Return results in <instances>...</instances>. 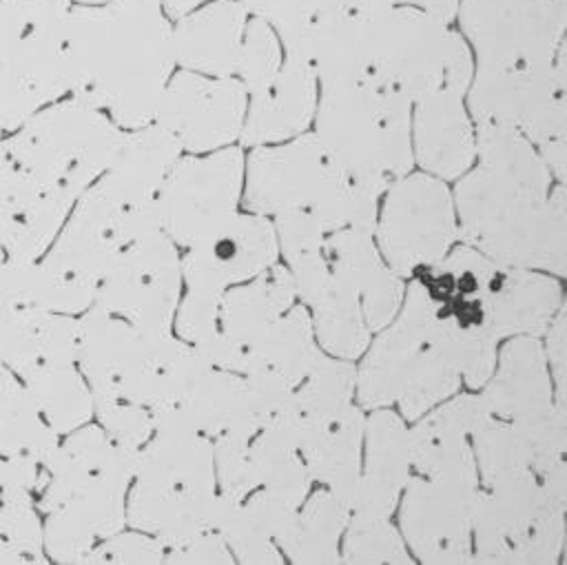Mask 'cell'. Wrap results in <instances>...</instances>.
Instances as JSON below:
<instances>
[{"instance_id":"1f68e13d","label":"cell","mask_w":567,"mask_h":565,"mask_svg":"<svg viewBox=\"0 0 567 565\" xmlns=\"http://www.w3.org/2000/svg\"><path fill=\"white\" fill-rule=\"evenodd\" d=\"M135 479L157 487L215 492L213 443L193 430H157L137 452Z\"/></svg>"},{"instance_id":"6125c7cd","label":"cell","mask_w":567,"mask_h":565,"mask_svg":"<svg viewBox=\"0 0 567 565\" xmlns=\"http://www.w3.org/2000/svg\"><path fill=\"white\" fill-rule=\"evenodd\" d=\"M20 383H22L20 377H18L4 361H0V394H4V392H9V390L18 388Z\"/></svg>"},{"instance_id":"d590c367","label":"cell","mask_w":567,"mask_h":565,"mask_svg":"<svg viewBox=\"0 0 567 565\" xmlns=\"http://www.w3.org/2000/svg\"><path fill=\"white\" fill-rule=\"evenodd\" d=\"M319 355L308 312L303 308H292L244 348L241 374L261 372L297 388V383L312 370Z\"/></svg>"},{"instance_id":"5bb4252c","label":"cell","mask_w":567,"mask_h":565,"mask_svg":"<svg viewBox=\"0 0 567 565\" xmlns=\"http://www.w3.org/2000/svg\"><path fill=\"white\" fill-rule=\"evenodd\" d=\"M246 86L226 75L177 73L157 102V124L188 151H210L233 142L244 126Z\"/></svg>"},{"instance_id":"f5cc1de1","label":"cell","mask_w":567,"mask_h":565,"mask_svg":"<svg viewBox=\"0 0 567 565\" xmlns=\"http://www.w3.org/2000/svg\"><path fill=\"white\" fill-rule=\"evenodd\" d=\"M213 456H215V481L219 483L221 496L244 501L259 485L252 472V465L248 461L246 439H239L233 434L215 436Z\"/></svg>"},{"instance_id":"7a4b0ae2","label":"cell","mask_w":567,"mask_h":565,"mask_svg":"<svg viewBox=\"0 0 567 565\" xmlns=\"http://www.w3.org/2000/svg\"><path fill=\"white\" fill-rule=\"evenodd\" d=\"M137 452L91 423L60 436L42 465L47 481L35 494L49 558L84 563L97 541L122 532L124 492L135 476Z\"/></svg>"},{"instance_id":"ab89813d","label":"cell","mask_w":567,"mask_h":565,"mask_svg":"<svg viewBox=\"0 0 567 565\" xmlns=\"http://www.w3.org/2000/svg\"><path fill=\"white\" fill-rule=\"evenodd\" d=\"M474 148L483 168L532 197H547V166L520 131L503 124H478Z\"/></svg>"},{"instance_id":"d4e9b609","label":"cell","mask_w":567,"mask_h":565,"mask_svg":"<svg viewBox=\"0 0 567 565\" xmlns=\"http://www.w3.org/2000/svg\"><path fill=\"white\" fill-rule=\"evenodd\" d=\"M365 439V470L357 481L352 510L390 516L410 481V432L394 412L377 408Z\"/></svg>"},{"instance_id":"44dd1931","label":"cell","mask_w":567,"mask_h":565,"mask_svg":"<svg viewBox=\"0 0 567 565\" xmlns=\"http://www.w3.org/2000/svg\"><path fill=\"white\" fill-rule=\"evenodd\" d=\"M323 255L330 273L357 290L368 328H383L401 306L403 284L381 261L372 235L357 228L332 230L323 237Z\"/></svg>"},{"instance_id":"9a60e30c","label":"cell","mask_w":567,"mask_h":565,"mask_svg":"<svg viewBox=\"0 0 567 565\" xmlns=\"http://www.w3.org/2000/svg\"><path fill=\"white\" fill-rule=\"evenodd\" d=\"M348 177L317 135L261 146L248 160L246 206L259 215L308 210L334 182Z\"/></svg>"},{"instance_id":"f1b7e54d","label":"cell","mask_w":567,"mask_h":565,"mask_svg":"<svg viewBox=\"0 0 567 565\" xmlns=\"http://www.w3.org/2000/svg\"><path fill=\"white\" fill-rule=\"evenodd\" d=\"M246 13L241 2H215L186 16L173 31L175 62L219 78L237 71Z\"/></svg>"},{"instance_id":"11a10c76","label":"cell","mask_w":567,"mask_h":565,"mask_svg":"<svg viewBox=\"0 0 567 565\" xmlns=\"http://www.w3.org/2000/svg\"><path fill=\"white\" fill-rule=\"evenodd\" d=\"M219 292L190 288L177 312V335L199 346L219 330Z\"/></svg>"},{"instance_id":"c3c4849f","label":"cell","mask_w":567,"mask_h":565,"mask_svg":"<svg viewBox=\"0 0 567 565\" xmlns=\"http://www.w3.org/2000/svg\"><path fill=\"white\" fill-rule=\"evenodd\" d=\"M213 530L224 538L228 549H233L241 563H255V565L281 563V556L272 543V536L248 514L241 501L215 494Z\"/></svg>"},{"instance_id":"ee69618b","label":"cell","mask_w":567,"mask_h":565,"mask_svg":"<svg viewBox=\"0 0 567 565\" xmlns=\"http://www.w3.org/2000/svg\"><path fill=\"white\" fill-rule=\"evenodd\" d=\"M42 514L35 492L20 485H0V565L44 563Z\"/></svg>"},{"instance_id":"4fadbf2b","label":"cell","mask_w":567,"mask_h":565,"mask_svg":"<svg viewBox=\"0 0 567 565\" xmlns=\"http://www.w3.org/2000/svg\"><path fill=\"white\" fill-rule=\"evenodd\" d=\"M456 233L498 264L563 275L567 264L565 186L560 184L551 197L525 199L483 224L461 226Z\"/></svg>"},{"instance_id":"be15d7a7","label":"cell","mask_w":567,"mask_h":565,"mask_svg":"<svg viewBox=\"0 0 567 565\" xmlns=\"http://www.w3.org/2000/svg\"><path fill=\"white\" fill-rule=\"evenodd\" d=\"M4 465H7V456L0 454V481H2V474H4Z\"/></svg>"},{"instance_id":"603a6c76","label":"cell","mask_w":567,"mask_h":565,"mask_svg":"<svg viewBox=\"0 0 567 565\" xmlns=\"http://www.w3.org/2000/svg\"><path fill=\"white\" fill-rule=\"evenodd\" d=\"M463 93L439 86L416 100L414 148L421 166L439 177H458L474 160V135L463 109Z\"/></svg>"},{"instance_id":"6da1fadb","label":"cell","mask_w":567,"mask_h":565,"mask_svg":"<svg viewBox=\"0 0 567 565\" xmlns=\"http://www.w3.org/2000/svg\"><path fill=\"white\" fill-rule=\"evenodd\" d=\"M173 29L162 0L71 7L66 18L69 93L117 126H146L173 69Z\"/></svg>"},{"instance_id":"f6af8a7d","label":"cell","mask_w":567,"mask_h":565,"mask_svg":"<svg viewBox=\"0 0 567 565\" xmlns=\"http://www.w3.org/2000/svg\"><path fill=\"white\" fill-rule=\"evenodd\" d=\"M425 346L441 355L472 388L483 386L496 363V339L483 330L454 326L436 315L427 328Z\"/></svg>"},{"instance_id":"8d00e7d4","label":"cell","mask_w":567,"mask_h":565,"mask_svg":"<svg viewBox=\"0 0 567 565\" xmlns=\"http://www.w3.org/2000/svg\"><path fill=\"white\" fill-rule=\"evenodd\" d=\"M292 299L295 284L290 270L272 266L268 273H259L248 286L221 295L219 332L228 341L246 348L290 308Z\"/></svg>"},{"instance_id":"816d5d0a","label":"cell","mask_w":567,"mask_h":565,"mask_svg":"<svg viewBox=\"0 0 567 565\" xmlns=\"http://www.w3.org/2000/svg\"><path fill=\"white\" fill-rule=\"evenodd\" d=\"M93 414L97 417V423L109 434V439L131 450H140L153 432L148 408L126 399L93 397Z\"/></svg>"},{"instance_id":"83f0119b","label":"cell","mask_w":567,"mask_h":565,"mask_svg":"<svg viewBox=\"0 0 567 565\" xmlns=\"http://www.w3.org/2000/svg\"><path fill=\"white\" fill-rule=\"evenodd\" d=\"M481 399L492 417L505 421L529 419L554 405L547 357L536 337H516L503 348L496 377Z\"/></svg>"},{"instance_id":"e575fe53","label":"cell","mask_w":567,"mask_h":565,"mask_svg":"<svg viewBox=\"0 0 567 565\" xmlns=\"http://www.w3.org/2000/svg\"><path fill=\"white\" fill-rule=\"evenodd\" d=\"M363 436V414L352 403L310 436L299 454L310 479L321 481L350 507L354 501V490L359 481V456Z\"/></svg>"},{"instance_id":"7402d4cb","label":"cell","mask_w":567,"mask_h":565,"mask_svg":"<svg viewBox=\"0 0 567 565\" xmlns=\"http://www.w3.org/2000/svg\"><path fill=\"white\" fill-rule=\"evenodd\" d=\"M558 301L560 290L549 277L496 261L483 295L485 328L496 341L514 335L538 337L554 319Z\"/></svg>"},{"instance_id":"ac0fdd59","label":"cell","mask_w":567,"mask_h":565,"mask_svg":"<svg viewBox=\"0 0 567 565\" xmlns=\"http://www.w3.org/2000/svg\"><path fill=\"white\" fill-rule=\"evenodd\" d=\"M73 204L75 199L42 186L0 142V248L7 257L40 259Z\"/></svg>"},{"instance_id":"52a82bcc","label":"cell","mask_w":567,"mask_h":565,"mask_svg":"<svg viewBox=\"0 0 567 565\" xmlns=\"http://www.w3.org/2000/svg\"><path fill=\"white\" fill-rule=\"evenodd\" d=\"M565 507L527 470L478 494L472 516L476 556L472 563H556L565 538Z\"/></svg>"},{"instance_id":"4dcf8cb0","label":"cell","mask_w":567,"mask_h":565,"mask_svg":"<svg viewBox=\"0 0 567 565\" xmlns=\"http://www.w3.org/2000/svg\"><path fill=\"white\" fill-rule=\"evenodd\" d=\"M179 148V142L166 129L146 124L142 131L124 135L117 155L95 182L124 204L153 202L164 177L175 166Z\"/></svg>"},{"instance_id":"003e7915","label":"cell","mask_w":567,"mask_h":565,"mask_svg":"<svg viewBox=\"0 0 567 565\" xmlns=\"http://www.w3.org/2000/svg\"><path fill=\"white\" fill-rule=\"evenodd\" d=\"M4 257H7V255H4V253H2V248H0V264L4 261Z\"/></svg>"},{"instance_id":"3957f363","label":"cell","mask_w":567,"mask_h":565,"mask_svg":"<svg viewBox=\"0 0 567 565\" xmlns=\"http://www.w3.org/2000/svg\"><path fill=\"white\" fill-rule=\"evenodd\" d=\"M321 89L317 140L348 179L383 193L408 175L412 102L374 75Z\"/></svg>"},{"instance_id":"94428289","label":"cell","mask_w":567,"mask_h":565,"mask_svg":"<svg viewBox=\"0 0 567 565\" xmlns=\"http://www.w3.org/2000/svg\"><path fill=\"white\" fill-rule=\"evenodd\" d=\"M202 2H206V0H162V7L166 9L168 16L179 18V16H186L190 9H195Z\"/></svg>"},{"instance_id":"74e56055","label":"cell","mask_w":567,"mask_h":565,"mask_svg":"<svg viewBox=\"0 0 567 565\" xmlns=\"http://www.w3.org/2000/svg\"><path fill=\"white\" fill-rule=\"evenodd\" d=\"M350 505L332 490H321L275 534L279 547L295 561L306 565L339 563L337 541L348 523Z\"/></svg>"},{"instance_id":"f546056e","label":"cell","mask_w":567,"mask_h":565,"mask_svg":"<svg viewBox=\"0 0 567 565\" xmlns=\"http://www.w3.org/2000/svg\"><path fill=\"white\" fill-rule=\"evenodd\" d=\"M303 62L326 84L359 82L372 75L370 16L354 11H321L306 35Z\"/></svg>"},{"instance_id":"b9f144b4","label":"cell","mask_w":567,"mask_h":565,"mask_svg":"<svg viewBox=\"0 0 567 565\" xmlns=\"http://www.w3.org/2000/svg\"><path fill=\"white\" fill-rule=\"evenodd\" d=\"M277 235L284 257L290 268L295 295L310 304L330 279V268L323 255V228L303 208L277 215Z\"/></svg>"},{"instance_id":"7c38bea8","label":"cell","mask_w":567,"mask_h":565,"mask_svg":"<svg viewBox=\"0 0 567 565\" xmlns=\"http://www.w3.org/2000/svg\"><path fill=\"white\" fill-rule=\"evenodd\" d=\"M454 239L456 224L443 182L430 175H403L388 186L379 242L396 275L439 261Z\"/></svg>"},{"instance_id":"277c9868","label":"cell","mask_w":567,"mask_h":565,"mask_svg":"<svg viewBox=\"0 0 567 565\" xmlns=\"http://www.w3.org/2000/svg\"><path fill=\"white\" fill-rule=\"evenodd\" d=\"M124 135L104 111L71 95L42 106L0 142L42 186L78 199L109 168Z\"/></svg>"},{"instance_id":"d6a6232c","label":"cell","mask_w":567,"mask_h":565,"mask_svg":"<svg viewBox=\"0 0 567 565\" xmlns=\"http://www.w3.org/2000/svg\"><path fill=\"white\" fill-rule=\"evenodd\" d=\"M213 507L215 492H184L137 481L126 505V521L155 534L164 547H173L213 530Z\"/></svg>"},{"instance_id":"e0dca14e","label":"cell","mask_w":567,"mask_h":565,"mask_svg":"<svg viewBox=\"0 0 567 565\" xmlns=\"http://www.w3.org/2000/svg\"><path fill=\"white\" fill-rule=\"evenodd\" d=\"M277 239L270 222L233 213L210 233L188 246L179 261L188 288L224 292L226 286L250 279L275 264Z\"/></svg>"},{"instance_id":"836d02e7","label":"cell","mask_w":567,"mask_h":565,"mask_svg":"<svg viewBox=\"0 0 567 565\" xmlns=\"http://www.w3.org/2000/svg\"><path fill=\"white\" fill-rule=\"evenodd\" d=\"M354 368L346 361L319 355L312 370L290 392L277 419L286 425L297 450L337 419L352 401Z\"/></svg>"},{"instance_id":"9c48e42d","label":"cell","mask_w":567,"mask_h":565,"mask_svg":"<svg viewBox=\"0 0 567 565\" xmlns=\"http://www.w3.org/2000/svg\"><path fill=\"white\" fill-rule=\"evenodd\" d=\"M458 9L483 66L551 64L565 44L567 0H461Z\"/></svg>"},{"instance_id":"f907efd6","label":"cell","mask_w":567,"mask_h":565,"mask_svg":"<svg viewBox=\"0 0 567 565\" xmlns=\"http://www.w3.org/2000/svg\"><path fill=\"white\" fill-rule=\"evenodd\" d=\"M279 66H281V47H279L277 33L261 18H252L250 22H246L241 51L237 60L241 84L250 93H255L277 75Z\"/></svg>"},{"instance_id":"bcb514c9","label":"cell","mask_w":567,"mask_h":565,"mask_svg":"<svg viewBox=\"0 0 567 565\" xmlns=\"http://www.w3.org/2000/svg\"><path fill=\"white\" fill-rule=\"evenodd\" d=\"M481 479L487 487L529 470V459L518 430L505 419L487 417L472 432Z\"/></svg>"},{"instance_id":"4316f807","label":"cell","mask_w":567,"mask_h":565,"mask_svg":"<svg viewBox=\"0 0 567 565\" xmlns=\"http://www.w3.org/2000/svg\"><path fill=\"white\" fill-rule=\"evenodd\" d=\"M142 332L126 319L97 306L78 317L75 363L93 397H115L135 363Z\"/></svg>"},{"instance_id":"30bf717a","label":"cell","mask_w":567,"mask_h":565,"mask_svg":"<svg viewBox=\"0 0 567 565\" xmlns=\"http://www.w3.org/2000/svg\"><path fill=\"white\" fill-rule=\"evenodd\" d=\"M179 257L162 228L128 242L102 277L93 306L117 315L137 330H168L179 297Z\"/></svg>"},{"instance_id":"03108f58","label":"cell","mask_w":567,"mask_h":565,"mask_svg":"<svg viewBox=\"0 0 567 565\" xmlns=\"http://www.w3.org/2000/svg\"><path fill=\"white\" fill-rule=\"evenodd\" d=\"M80 2H89V4H93V2H106V0H80Z\"/></svg>"},{"instance_id":"e7e4bbea","label":"cell","mask_w":567,"mask_h":565,"mask_svg":"<svg viewBox=\"0 0 567 565\" xmlns=\"http://www.w3.org/2000/svg\"><path fill=\"white\" fill-rule=\"evenodd\" d=\"M2 137H7V133H4V126H2V117H0V140Z\"/></svg>"},{"instance_id":"6f0895ef","label":"cell","mask_w":567,"mask_h":565,"mask_svg":"<svg viewBox=\"0 0 567 565\" xmlns=\"http://www.w3.org/2000/svg\"><path fill=\"white\" fill-rule=\"evenodd\" d=\"M547 328V355L556 379V405L565 408V308L558 310L556 319L549 321Z\"/></svg>"},{"instance_id":"7dc6e473","label":"cell","mask_w":567,"mask_h":565,"mask_svg":"<svg viewBox=\"0 0 567 565\" xmlns=\"http://www.w3.org/2000/svg\"><path fill=\"white\" fill-rule=\"evenodd\" d=\"M461 386L458 372L430 346H421L408 368L403 388L399 392L401 410L408 419H416L439 401L454 394Z\"/></svg>"},{"instance_id":"680465c9","label":"cell","mask_w":567,"mask_h":565,"mask_svg":"<svg viewBox=\"0 0 567 565\" xmlns=\"http://www.w3.org/2000/svg\"><path fill=\"white\" fill-rule=\"evenodd\" d=\"M540 153H543V162L545 166H549V171L556 175V179L560 184H565V137H554L545 144H540Z\"/></svg>"},{"instance_id":"db71d44e","label":"cell","mask_w":567,"mask_h":565,"mask_svg":"<svg viewBox=\"0 0 567 565\" xmlns=\"http://www.w3.org/2000/svg\"><path fill=\"white\" fill-rule=\"evenodd\" d=\"M166 547L146 534H113L93 545L84 563L89 565H157L164 563Z\"/></svg>"},{"instance_id":"8fae6325","label":"cell","mask_w":567,"mask_h":565,"mask_svg":"<svg viewBox=\"0 0 567 565\" xmlns=\"http://www.w3.org/2000/svg\"><path fill=\"white\" fill-rule=\"evenodd\" d=\"M241 166L239 148L175 162L155 195L159 228L173 244L188 248L235 213Z\"/></svg>"},{"instance_id":"91938a15","label":"cell","mask_w":567,"mask_h":565,"mask_svg":"<svg viewBox=\"0 0 567 565\" xmlns=\"http://www.w3.org/2000/svg\"><path fill=\"white\" fill-rule=\"evenodd\" d=\"M396 2H405L414 9H421L439 20H443V22H450L458 13L461 0H396Z\"/></svg>"},{"instance_id":"f35d334b","label":"cell","mask_w":567,"mask_h":565,"mask_svg":"<svg viewBox=\"0 0 567 565\" xmlns=\"http://www.w3.org/2000/svg\"><path fill=\"white\" fill-rule=\"evenodd\" d=\"M18 377L60 436L93 417V394L78 363H33Z\"/></svg>"},{"instance_id":"2e32d148","label":"cell","mask_w":567,"mask_h":565,"mask_svg":"<svg viewBox=\"0 0 567 565\" xmlns=\"http://www.w3.org/2000/svg\"><path fill=\"white\" fill-rule=\"evenodd\" d=\"M474 485L412 479L401 507V527L412 552L430 565L472 563Z\"/></svg>"},{"instance_id":"7bdbcfd3","label":"cell","mask_w":567,"mask_h":565,"mask_svg":"<svg viewBox=\"0 0 567 565\" xmlns=\"http://www.w3.org/2000/svg\"><path fill=\"white\" fill-rule=\"evenodd\" d=\"M60 434L47 423L24 383L0 394V454L47 463Z\"/></svg>"},{"instance_id":"60d3db41","label":"cell","mask_w":567,"mask_h":565,"mask_svg":"<svg viewBox=\"0 0 567 565\" xmlns=\"http://www.w3.org/2000/svg\"><path fill=\"white\" fill-rule=\"evenodd\" d=\"M315 312V330L326 350L337 357H359L370 339L357 290L341 277L330 279L310 301Z\"/></svg>"},{"instance_id":"cb8c5ba5","label":"cell","mask_w":567,"mask_h":565,"mask_svg":"<svg viewBox=\"0 0 567 565\" xmlns=\"http://www.w3.org/2000/svg\"><path fill=\"white\" fill-rule=\"evenodd\" d=\"M317 104V75L303 60L286 58L277 75L252 93L248 120L241 126L244 144H268L301 133Z\"/></svg>"},{"instance_id":"9f6ffc18","label":"cell","mask_w":567,"mask_h":565,"mask_svg":"<svg viewBox=\"0 0 567 565\" xmlns=\"http://www.w3.org/2000/svg\"><path fill=\"white\" fill-rule=\"evenodd\" d=\"M164 563H230V549L215 530H206L179 545L166 547Z\"/></svg>"},{"instance_id":"8992f818","label":"cell","mask_w":567,"mask_h":565,"mask_svg":"<svg viewBox=\"0 0 567 565\" xmlns=\"http://www.w3.org/2000/svg\"><path fill=\"white\" fill-rule=\"evenodd\" d=\"M372 75L416 102L439 86L465 91L472 60L463 38L447 22L414 9L390 7L370 16Z\"/></svg>"},{"instance_id":"681fc988","label":"cell","mask_w":567,"mask_h":565,"mask_svg":"<svg viewBox=\"0 0 567 565\" xmlns=\"http://www.w3.org/2000/svg\"><path fill=\"white\" fill-rule=\"evenodd\" d=\"M346 563H410L408 549L388 516L354 512L343 541Z\"/></svg>"},{"instance_id":"484cf974","label":"cell","mask_w":567,"mask_h":565,"mask_svg":"<svg viewBox=\"0 0 567 565\" xmlns=\"http://www.w3.org/2000/svg\"><path fill=\"white\" fill-rule=\"evenodd\" d=\"M40 301L38 259L4 257L0 264V361L16 374L38 363L40 323L44 317Z\"/></svg>"},{"instance_id":"5b68a950","label":"cell","mask_w":567,"mask_h":565,"mask_svg":"<svg viewBox=\"0 0 567 565\" xmlns=\"http://www.w3.org/2000/svg\"><path fill=\"white\" fill-rule=\"evenodd\" d=\"M71 0H0V117L4 133L69 93Z\"/></svg>"},{"instance_id":"ba28073f","label":"cell","mask_w":567,"mask_h":565,"mask_svg":"<svg viewBox=\"0 0 567 565\" xmlns=\"http://www.w3.org/2000/svg\"><path fill=\"white\" fill-rule=\"evenodd\" d=\"M565 44L551 64L483 66L470 91V111L478 124H503L545 144L567 129Z\"/></svg>"},{"instance_id":"d6986e66","label":"cell","mask_w":567,"mask_h":565,"mask_svg":"<svg viewBox=\"0 0 567 565\" xmlns=\"http://www.w3.org/2000/svg\"><path fill=\"white\" fill-rule=\"evenodd\" d=\"M492 417L478 394H463L434 410L410 432V465L434 481L476 487L470 432Z\"/></svg>"},{"instance_id":"ffe728a7","label":"cell","mask_w":567,"mask_h":565,"mask_svg":"<svg viewBox=\"0 0 567 565\" xmlns=\"http://www.w3.org/2000/svg\"><path fill=\"white\" fill-rule=\"evenodd\" d=\"M432 317V301L423 286L414 279L399 319L377 339L372 352L359 370L357 394L361 405L377 410L399 399L410 361L425 343Z\"/></svg>"}]
</instances>
